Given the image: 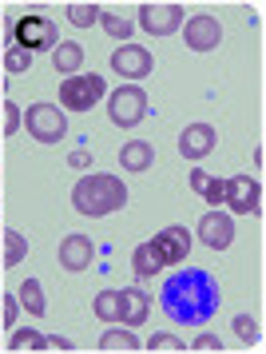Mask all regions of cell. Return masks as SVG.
Instances as JSON below:
<instances>
[{
	"mask_svg": "<svg viewBox=\"0 0 266 354\" xmlns=\"http://www.w3.org/2000/svg\"><path fill=\"white\" fill-rule=\"evenodd\" d=\"M191 351H195V354H222V338H215V335H199L195 342H191Z\"/></svg>",
	"mask_w": 266,
	"mask_h": 354,
	"instance_id": "1f68e13d",
	"label": "cell"
},
{
	"mask_svg": "<svg viewBox=\"0 0 266 354\" xmlns=\"http://www.w3.org/2000/svg\"><path fill=\"white\" fill-rule=\"evenodd\" d=\"M104 100V80L99 76H68L60 84V108L64 112H88Z\"/></svg>",
	"mask_w": 266,
	"mask_h": 354,
	"instance_id": "8992f818",
	"label": "cell"
},
{
	"mask_svg": "<svg viewBox=\"0 0 266 354\" xmlns=\"http://www.w3.org/2000/svg\"><path fill=\"white\" fill-rule=\"evenodd\" d=\"M68 163L84 171V167H92V151H88V147H76V151H68Z\"/></svg>",
	"mask_w": 266,
	"mask_h": 354,
	"instance_id": "d6a6232c",
	"label": "cell"
},
{
	"mask_svg": "<svg viewBox=\"0 0 266 354\" xmlns=\"http://www.w3.org/2000/svg\"><path fill=\"white\" fill-rule=\"evenodd\" d=\"M0 243H4V251H0L4 267H20V263H24V255H28V239H24L20 231H4V235H0Z\"/></svg>",
	"mask_w": 266,
	"mask_h": 354,
	"instance_id": "ffe728a7",
	"label": "cell"
},
{
	"mask_svg": "<svg viewBox=\"0 0 266 354\" xmlns=\"http://www.w3.org/2000/svg\"><path fill=\"white\" fill-rule=\"evenodd\" d=\"M8 351L12 354H28V351H44V335L40 330H16L12 338H8Z\"/></svg>",
	"mask_w": 266,
	"mask_h": 354,
	"instance_id": "d4e9b609",
	"label": "cell"
},
{
	"mask_svg": "<svg viewBox=\"0 0 266 354\" xmlns=\"http://www.w3.org/2000/svg\"><path fill=\"white\" fill-rule=\"evenodd\" d=\"M120 163H124V171H147L155 163V147L147 140H131V144L120 147Z\"/></svg>",
	"mask_w": 266,
	"mask_h": 354,
	"instance_id": "e0dca14e",
	"label": "cell"
},
{
	"mask_svg": "<svg viewBox=\"0 0 266 354\" xmlns=\"http://www.w3.org/2000/svg\"><path fill=\"white\" fill-rule=\"evenodd\" d=\"M92 259H95V247H92L88 235H68V239L60 243V267L64 271H72V274L88 271Z\"/></svg>",
	"mask_w": 266,
	"mask_h": 354,
	"instance_id": "5bb4252c",
	"label": "cell"
},
{
	"mask_svg": "<svg viewBox=\"0 0 266 354\" xmlns=\"http://www.w3.org/2000/svg\"><path fill=\"white\" fill-rule=\"evenodd\" d=\"M92 310H95V319H104V322H120V290H99L95 295V303H92Z\"/></svg>",
	"mask_w": 266,
	"mask_h": 354,
	"instance_id": "cb8c5ba5",
	"label": "cell"
},
{
	"mask_svg": "<svg viewBox=\"0 0 266 354\" xmlns=\"http://www.w3.org/2000/svg\"><path fill=\"white\" fill-rule=\"evenodd\" d=\"M0 115H4V136H16V131H20V108H16L12 100H4V104H0Z\"/></svg>",
	"mask_w": 266,
	"mask_h": 354,
	"instance_id": "f1b7e54d",
	"label": "cell"
},
{
	"mask_svg": "<svg viewBox=\"0 0 266 354\" xmlns=\"http://www.w3.org/2000/svg\"><path fill=\"white\" fill-rule=\"evenodd\" d=\"M95 346H99V354H135V351H143V342L131 335V326H111V330H104Z\"/></svg>",
	"mask_w": 266,
	"mask_h": 354,
	"instance_id": "2e32d148",
	"label": "cell"
},
{
	"mask_svg": "<svg viewBox=\"0 0 266 354\" xmlns=\"http://www.w3.org/2000/svg\"><path fill=\"white\" fill-rule=\"evenodd\" d=\"M147 310H151V299H147L140 287L120 290V322H124V326H140V322H147Z\"/></svg>",
	"mask_w": 266,
	"mask_h": 354,
	"instance_id": "9a60e30c",
	"label": "cell"
},
{
	"mask_svg": "<svg viewBox=\"0 0 266 354\" xmlns=\"http://www.w3.org/2000/svg\"><path fill=\"white\" fill-rule=\"evenodd\" d=\"M0 56H4V48H0Z\"/></svg>",
	"mask_w": 266,
	"mask_h": 354,
	"instance_id": "74e56055",
	"label": "cell"
},
{
	"mask_svg": "<svg viewBox=\"0 0 266 354\" xmlns=\"http://www.w3.org/2000/svg\"><path fill=\"white\" fill-rule=\"evenodd\" d=\"M143 351L147 354H187V342L167 335V330H159V335H151L147 342H143Z\"/></svg>",
	"mask_w": 266,
	"mask_h": 354,
	"instance_id": "603a6c76",
	"label": "cell"
},
{
	"mask_svg": "<svg viewBox=\"0 0 266 354\" xmlns=\"http://www.w3.org/2000/svg\"><path fill=\"white\" fill-rule=\"evenodd\" d=\"M0 299H4V290H0Z\"/></svg>",
	"mask_w": 266,
	"mask_h": 354,
	"instance_id": "d590c367",
	"label": "cell"
},
{
	"mask_svg": "<svg viewBox=\"0 0 266 354\" xmlns=\"http://www.w3.org/2000/svg\"><path fill=\"white\" fill-rule=\"evenodd\" d=\"M222 195H227V183H222L219 176H207V187H203L207 207H219V203H222Z\"/></svg>",
	"mask_w": 266,
	"mask_h": 354,
	"instance_id": "f546056e",
	"label": "cell"
},
{
	"mask_svg": "<svg viewBox=\"0 0 266 354\" xmlns=\"http://www.w3.org/2000/svg\"><path fill=\"white\" fill-rule=\"evenodd\" d=\"M191 192H199V195H203V187H207V171H199V167H195V171H191Z\"/></svg>",
	"mask_w": 266,
	"mask_h": 354,
	"instance_id": "e575fe53",
	"label": "cell"
},
{
	"mask_svg": "<svg viewBox=\"0 0 266 354\" xmlns=\"http://www.w3.org/2000/svg\"><path fill=\"white\" fill-rule=\"evenodd\" d=\"M199 243L211 247V251H227L235 243V219H231V211H219V207L203 211V219H199Z\"/></svg>",
	"mask_w": 266,
	"mask_h": 354,
	"instance_id": "30bf717a",
	"label": "cell"
},
{
	"mask_svg": "<svg viewBox=\"0 0 266 354\" xmlns=\"http://www.w3.org/2000/svg\"><path fill=\"white\" fill-rule=\"evenodd\" d=\"M79 64H84V48H79L76 40H60V44L52 48V68H56L60 76H76Z\"/></svg>",
	"mask_w": 266,
	"mask_h": 354,
	"instance_id": "ac0fdd59",
	"label": "cell"
},
{
	"mask_svg": "<svg viewBox=\"0 0 266 354\" xmlns=\"http://www.w3.org/2000/svg\"><path fill=\"white\" fill-rule=\"evenodd\" d=\"M16 299H20V310H28L32 319H40V315L48 310L44 290H40V283H36V279H24V283H20V290H16Z\"/></svg>",
	"mask_w": 266,
	"mask_h": 354,
	"instance_id": "d6986e66",
	"label": "cell"
},
{
	"mask_svg": "<svg viewBox=\"0 0 266 354\" xmlns=\"http://www.w3.org/2000/svg\"><path fill=\"white\" fill-rule=\"evenodd\" d=\"M124 203H127V183L120 176H108V171H92V176L76 179V187H72V207L88 219L111 215Z\"/></svg>",
	"mask_w": 266,
	"mask_h": 354,
	"instance_id": "7a4b0ae2",
	"label": "cell"
},
{
	"mask_svg": "<svg viewBox=\"0 0 266 354\" xmlns=\"http://www.w3.org/2000/svg\"><path fill=\"white\" fill-rule=\"evenodd\" d=\"M44 351H60V354H68V351H72V342H68V338H60V335H44Z\"/></svg>",
	"mask_w": 266,
	"mask_h": 354,
	"instance_id": "836d02e7",
	"label": "cell"
},
{
	"mask_svg": "<svg viewBox=\"0 0 266 354\" xmlns=\"http://www.w3.org/2000/svg\"><path fill=\"white\" fill-rule=\"evenodd\" d=\"M108 115L115 128H135L147 115V92H143L140 84H120L108 96Z\"/></svg>",
	"mask_w": 266,
	"mask_h": 354,
	"instance_id": "5b68a950",
	"label": "cell"
},
{
	"mask_svg": "<svg viewBox=\"0 0 266 354\" xmlns=\"http://www.w3.org/2000/svg\"><path fill=\"white\" fill-rule=\"evenodd\" d=\"M183 40H187V48L191 52H215L219 48V40H222V24L215 17H191L183 20Z\"/></svg>",
	"mask_w": 266,
	"mask_h": 354,
	"instance_id": "7c38bea8",
	"label": "cell"
},
{
	"mask_svg": "<svg viewBox=\"0 0 266 354\" xmlns=\"http://www.w3.org/2000/svg\"><path fill=\"white\" fill-rule=\"evenodd\" d=\"M20 128H28V136L40 140V144H60L68 136V115L56 104H32L28 112L20 115Z\"/></svg>",
	"mask_w": 266,
	"mask_h": 354,
	"instance_id": "277c9868",
	"label": "cell"
},
{
	"mask_svg": "<svg viewBox=\"0 0 266 354\" xmlns=\"http://www.w3.org/2000/svg\"><path fill=\"white\" fill-rule=\"evenodd\" d=\"M231 330H235L247 346H251V342H258V322H254L251 315H235V319H231Z\"/></svg>",
	"mask_w": 266,
	"mask_h": 354,
	"instance_id": "83f0119b",
	"label": "cell"
},
{
	"mask_svg": "<svg viewBox=\"0 0 266 354\" xmlns=\"http://www.w3.org/2000/svg\"><path fill=\"white\" fill-rule=\"evenodd\" d=\"M16 319H20V299L16 295H4L0 299V322L4 326H16Z\"/></svg>",
	"mask_w": 266,
	"mask_h": 354,
	"instance_id": "4dcf8cb0",
	"label": "cell"
},
{
	"mask_svg": "<svg viewBox=\"0 0 266 354\" xmlns=\"http://www.w3.org/2000/svg\"><path fill=\"white\" fill-rule=\"evenodd\" d=\"M0 64L8 68L12 76H20V72H28V68H32V52H24V48H16V44H8V52L0 56Z\"/></svg>",
	"mask_w": 266,
	"mask_h": 354,
	"instance_id": "4316f807",
	"label": "cell"
},
{
	"mask_svg": "<svg viewBox=\"0 0 266 354\" xmlns=\"http://www.w3.org/2000/svg\"><path fill=\"white\" fill-rule=\"evenodd\" d=\"M0 104H4V96H0Z\"/></svg>",
	"mask_w": 266,
	"mask_h": 354,
	"instance_id": "8d00e7d4",
	"label": "cell"
},
{
	"mask_svg": "<svg viewBox=\"0 0 266 354\" xmlns=\"http://www.w3.org/2000/svg\"><path fill=\"white\" fill-rule=\"evenodd\" d=\"M131 267H135V274H140V279H155V274L163 271V263H159V255L151 251V243H140V247H135Z\"/></svg>",
	"mask_w": 266,
	"mask_h": 354,
	"instance_id": "44dd1931",
	"label": "cell"
},
{
	"mask_svg": "<svg viewBox=\"0 0 266 354\" xmlns=\"http://www.w3.org/2000/svg\"><path fill=\"white\" fill-rule=\"evenodd\" d=\"M99 12H104V8H99L95 0H72V4H68V20H72L76 28H92V24H99Z\"/></svg>",
	"mask_w": 266,
	"mask_h": 354,
	"instance_id": "7402d4cb",
	"label": "cell"
},
{
	"mask_svg": "<svg viewBox=\"0 0 266 354\" xmlns=\"http://www.w3.org/2000/svg\"><path fill=\"white\" fill-rule=\"evenodd\" d=\"M151 68H155V60L143 44H120L111 52V72H120L124 80H147Z\"/></svg>",
	"mask_w": 266,
	"mask_h": 354,
	"instance_id": "8fae6325",
	"label": "cell"
},
{
	"mask_svg": "<svg viewBox=\"0 0 266 354\" xmlns=\"http://www.w3.org/2000/svg\"><path fill=\"white\" fill-rule=\"evenodd\" d=\"M8 44H16V48L24 52H52L56 44H60V36H56V24L48 17H40V12H28V17H16L12 24H8Z\"/></svg>",
	"mask_w": 266,
	"mask_h": 354,
	"instance_id": "3957f363",
	"label": "cell"
},
{
	"mask_svg": "<svg viewBox=\"0 0 266 354\" xmlns=\"http://www.w3.org/2000/svg\"><path fill=\"white\" fill-rule=\"evenodd\" d=\"M147 243H151V251L159 255L163 267H179V263H187V255H191V231L183 223L163 227L155 239H147Z\"/></svg>",
	"mask_w": 266,
	"mask_h": 354,
	"instance_id": "52a82bcc",
	"label": "cell"
},
{
	"mask_svg": "<svg viewBox=\"0 0 266 354\" xmlns=\"http://www.w3.org/2000/svg\"><path fill=\"white\" fill-rule=\"evenodd\" d=\"M159 306H163L175 322H183V326H203V322H211L215 310H219V287H215L211 271L187 267V271L171 274V279L159 287Z\"/></svg>",
	"mask_w": 266,
	"mask_h": 354,
	"instance_id": "6da1fadb",
	"label": "cell"
},
{
	"mask_svg": "<svg viewBox=\"0 0 266 354\" xmlns=\"http://www.w3.org/2000/svg\"><path fill=\"white\" fill-rule=\"evenodd\" d=\"M222 203H227L231 211H238V215H258V211H263V179H254V176L227 179Z\"/></svg>",
	"mask_w": 266,
	"mask_h": 354,
	"instance_id": "ba28073f",
	"label": "cell"
},
{
	"mask_svg": "<svg viewBox=\"0 0 266 354\" xmlns=\"http://www.w3.org/2000/svg\"><path fill=\"white\" fill-rule=\"evenodd\" d=\"M99 28L108 36H115V40H124L127 44V36H131V28H135V20H124L120 12H99Z\"/></svg>",
	"mask_w": 266,
	"mask_h": 354,
	"instance_id": "484cf974",
	"label": "cell"
},
{
	"mask_svg": "<svg viewBox=\"0 0 266 354\" xmlns=\"http://www.w3.org/2000/svg\"><path fill=\"white\" fill-rule=\"evenodd\" d=\"M215 144H219V136H215L211 124H187L183 136H179V151H183V160H191V163L207 160V156L215 151Z\"/></svg>",
	"mask_w": 266,
	"mask_h": 354,
	"instance_id": "4fadbf2b",
	"label": "cell"
},
{
	"mask_svg": "<svg viewBox=\"0 0 266 354\" xmlns=\"http://www.w3.org/2000/svg\"><path fill=\"white\" fill-rule=\"evenodd\" d=\"M187 12L179 4H140V28L147 36H171L183 28Z\"/></svg>",
	"mask_w": 266,
	"mask_h": 354,
	"instance_id": "9c48e42d",
	"label": "cell"
}]
</instances>
